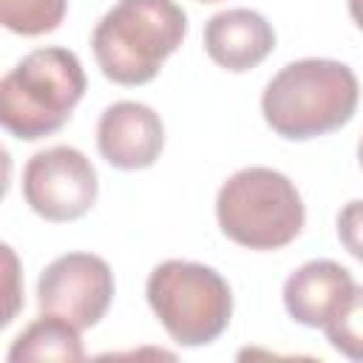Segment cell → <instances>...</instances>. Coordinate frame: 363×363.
Wrapping results in <instances>:
<instances>
[{"label": "cell", "instance_id": "8992f818", "mask_svg": "<svg viewBox=\"0 0 363 363\" xmlns=\"http://www.w3.org/2000/svg\"><path fill=\"white\" fill-rule=\"evenodd\" d=\"M99 193L91 159L71 147L54 145L34 153L23 167V199L45 221L65 224L82 218Z\"/></svg>", "mask_w": 363, "mask_h": 363}, {"label": "cell", "instance_id": "3957f363", "mask_svg": "<svg viewBox=\"0 0 363 363\" xmlns=\"http://www.w3.org/2000/svg\"><path fill=\"white\" fill-rule=\"evenodd\" d=\"M85 85L88 79L74 51L60 45L37 48L0 82V125L23 142H40L71 119Z\"/></svg>", "mask_w": 363, "mask_h": 363}, {"label": "cell", "instance_id": "4fadbf2b", "mask_svg": "<svg viewBox=\"0 0 363 363\" xmlns=\"http://www.w3.org/2000/svg\"><path fill=\"white\" fill-rule=\"evenodd\" d=\"M323 332L335 352H340L349 360L363 363V286L352 292L346 306L323 326Z\"/></svg>", "mask_w": 363, "mask_h": 363}, {"label": "cell", "instance_id": "9c48e42d", "mask_svg": "<svg viewBox=\"0 0 363 363\" xmlns=\"http://www.w3.org/2000/svg\"><path fill=\"white\" fill-rule=\"evenodd\" d=\"M357 289L352 272L329 258L301 264L284 281V306L289 318L309 329H323Z\"/></svg>", "mask_w": 363, "mask_h": 363}, {"label": "cell", "instance_id": "ba28073f", "mask_svg": "<svg viewBox=\"0 0 363 363\" xmlns=\"http://www.w3.org/2000/svg\"><path fill=\"white\" fill-rule=\"evenodd\" d=\"M99 156L116 170H145L164 147L162 116L142 102L122 99L102 111L96 122Z\"/></svg>", "mask_w": 363, "mask_h": 363}, {"label": "cell", "instance_id": "8fae6325", "mask_svg": "<svg viewBox=\"0 0 363 363\" xmlns=\"http://www.w3.org/2000/svg\"><path fill=\"white\" fill-rule=\"evenodd\" d=\"M82 357H85V349L79 340V329L65 318H57L48 312H43V318L28 323L9 349V363H23V360L77 363Z\"/></svg>", "mask_w": 363, "mask_h": 363}, {"label": "cell", "instance_id": "2e32d148", "mask_svg": "<svg viewBox=\"0 0 363 363\" xmlns=\"http://www.w3.org/2000/svg\"><path fill=\"white\" fill-rule=\"evenodd\" d=\"M349 3V14L354 20V26L363 31V0H346Z\"/></svg>", "mask_w": 363, "mask_h": 363}, {"label": "cell", "instance_id": "52a82bcc", "mask_svg": "<svg viewBox=\"0 0 363 363\" xmlns=\"http://www.w3.org/2000/svg\"><path fill=\"white\" fill-rule=\"evenodd\" d=\"M113 272L94 252H65L54 258L37 281V303L43 312L65 318L77 329L96 326L113 301Z\"/></svg>", "mask_w": 363, "mask_h": 363}, {"label": "cell", "instance_id": "e0dca14e", "mask_svg": "<svg viewBox=\"0 0 363 363\" xmlns=\"http://www.w3.org/2000/svg\"><path fill=\"white\" fill-rule=\"evenodd\" d=\"M357 162H360V167H363V136H360V142H357Z\"/></svg>", "mask_w": 363, "mask_h": 363}, {"label": "cell", "instance_id": "9a60e30c", "mask_svg": "<svg viewBox=\"0 0 363 363\" xmlns=\"http://www.w3.org/2000/svg\"><path fill=\"white\" fill-rule=\"evenodd\" d=\"M3 255H6V261H9V298H11V306H9V312H6V318H3V326H9L11 320H14V312H17V292H14V278H17V258H14V252H11V247L6 244L3 247Z\"/></svg>", "mask_w": 363, "mask_h": 363}, {"label": "cell", "instance_id": "7c38bea8", "mask_svg": "<svg viewBox=\"0 0 363 363\" xmlns=\"http://www.w3.org/2000/svg\"><path fill=\"white\" fill-rule=\"evenodd\" d=\"M68 0H0V23L20 37H40L65 20Z\"/></svg>", "mask_w": 363, "mask_h": 363}, {"label": "cell", "instance_id": "7a4b0ae2", "mask_svg": "<svg viewBox=\"0 0 363 363\" xmlns=\"http://www.w3.org/2000/svg\"><path fill=\"white\" fill-rule=\"evenodd\" d=\"M187 14L176 0H116L91 34L99 71L116 85L150 82L182 45Z\"/></svg>", "mask_w": 363, "mask_h": 363}, {"label": "cell", "instance_id": "277c9868", "mask_svg": "<svg viewBox=\"0 0 363 363\" xmlns=\"http://www.w3.org/2000/svg\"><path fill=\"white\" fill-rule=\"evenodd\" d=\"M221 233L238 247L269 252L292 244L306 221L298 187L272 167H244L233 173L216 199Z\"/></svg>", "mask_w": 363, "mask_h": 363}, {"label": "cell", "instance_id": "5bb4252c", "mask_svg": "<svg viewBox=\"0 0 363 363\" xmlns=\"http://www.w3.org/2000/svg\"><path fill=\"white\" fill-rule=\"evenodd\" d=\"M337 238L352 258L363 261V199L343 204L337 213Z\"/></svg>", "mask_w": 363, "mask_h": 363}, {"label": "cell", "instance_id": "6da1fadb", "mask_svg": "<svg viewBox=\"0 0 363 363\" xmlns=\"http://www.w3.org/2000/svg\"><path fill=\"white\" fill-rule=\"evenodd\" d=\"M360 102V85L346 62L306 57L284 65L264 88V122L281 139L306 142L343 128Z\"/></svg>", "mask_w": 363, "mask_h": 363}, {"label": "cell", "instance_id": "ac0fdd59", "mask_svg": "<svg viewBox=\"0 0 363 363\" xmlns=\"http://www.w3.org/2000/svg\"><path fill=\"white\" fill-rule=\"evenodd\" d=\"M199 3H218V0H199Z\"/></svg>", "mask_w": 363, "mask_h": 363}, {"label": "cell", "instance_id": "30bf717a", "mask_svg": "<svg viewBox=\"0 0 363 363\" xmlns=\"http://www.w3.org/2000/svg\"><path fill=\"white\" fill-rule=\"evenodd\" d=\"M275 48V31L269 20L252 9H227L207 20L204 51L207 57L233 74L252 71Z\"/></svg>", "mask_w": 363, "mask_h": 363}, {"label": "cell", "instance_id": "5b68a950", "mask_svg": "<svg viewBox=\"0 0 363 363\" xmlns=\"http://www.w3.org/2000/svg\"><path fill=\"white\" fill-rule=\"evenodd\" d=\"M147 303L179 346H207L233 318V292L221 272L199 261L170 258L153 267L145 286Z\"/></svg>", "mask_w": 363, "mask_h": 363}]
</instances>
